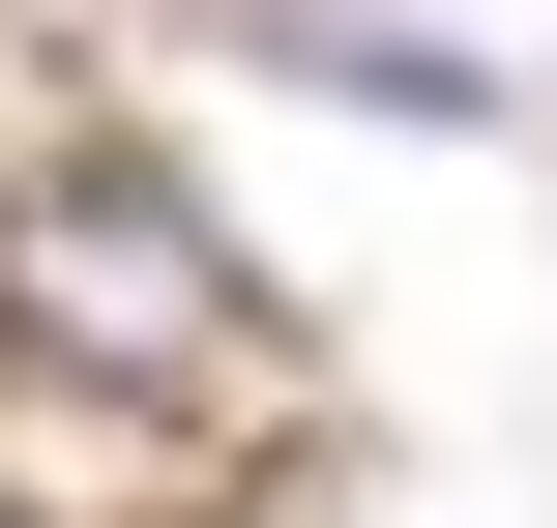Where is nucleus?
<instances>
[{
    "instance_id": "obj_1",
    "label": "nucleus",
    "mask_w": 557,
    "mask_h": 528,
    "mask_svg": "<svg viewBox=\"0 0 557 528\" xmlns=\"http://www.w3.org/2000/svg\"><path fill=\"white\" fill-rule=\"evenodd\" d=\"M0 294H29L59 353H117V382H235V353H264V294H235V235H206L176 176H29V206H0Z\"/></svg>"
}]
</instances>
